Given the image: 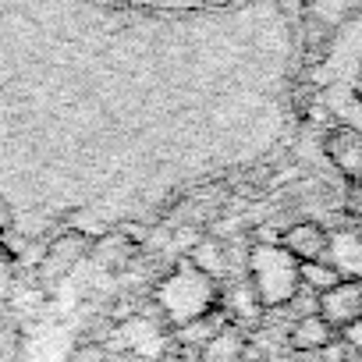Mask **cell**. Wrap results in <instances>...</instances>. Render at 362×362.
I'll list each match as a JSON object with an SVG mask.
<instances>
[{
  "mask_svg": "<svg viewBox=\"0 0 362 362\" xmlns=\"http://www.w3.org/2000/svg\"><path fill=\"white\" fill-rule=\"evenodd\" d=\"M224 252H228V249H224L217 238H203V242L192 249V256H189V259H192L206 277H214V281H217V277H224V274H228V256H224Z\"/></svg>",
  "mask_w": 362,
  "mask_h": 362,
  "instance_id": "cell-11",
  "label": "cell"
},
{
  "mask_svg": "<svg viewBox=\"0 0 362 362\" xmlns=\"http://www.w3.org/2000/svg\"><path fill=\"white\" fill-rule=\"evenodd\" d=\"M316 313L341 334L348 323L362 316V281H337L330 291L316 295Z\"/></svg>",
  "mask_w": 362,
  "mask_h": 362,
  "instance_id": "cell-3",
  "label": "cell"
},
{
  "mask_svg": "<svg viewBox=\"0 0 362 362\" xmlns=\"http://www.w3.org/2000/svg\"><path fill=\"white\" fill-rule=\"evenodd\" d=\"M337 337H341V341L348 344V351H355V355L362 358V316H358L355 323H348V327H344V330H341Z\"/></svg>",
  "mask_w": 362,
  "mask_h": 362,
  "instance_id": "cell-12",
  "label": "cell"
},
{
  "mask_svg": "<svg viewBox=\"0 0 362 362\" xmlns=\"http://www.w3.org/2000/svg\"><path fill=\"white\" fill-rule=\"evenodd\" d=\"M348 214L362 221V174L355 181H348Z\"/></svg>",
  "mask_w": 362,
  "mask_h": 362,
  "instance_id": "cell-13",
  "label": "cell"
},
{
  "mask_svg": "<svg viewBox=\"0 0 362 362\" xmlns=\"http://www.w3.org/2000/svg\"><path fill=\"white\" fill-rule=\"evenodd\" d=\"M298 281H302V291L323 295L344 277L337 274V267L330 259H313V263H298Z\"/></svg>",
  "mask_w": 362,
  "mask_h": 362,
  "instance_id": "cell-10",
  "label": "cell"
},
{
  "mask_svg": "<svg viewBox=\"0 0 362 362\" xmlns=\"http://www.w3.org/2000/svg\"><path fill=\"white\" fill-rule=\"evenodd\" d=\"M217 295H221V288H217L214 277H206L192 259H181L174 267V274L160 284L156 305H160V313L174 327H181V323H189V320L210 313L217 305Z\"/></svg>",
  "mask_w": 362,
  "mask_h": 362,
  "instance_id": "cell-1",
  "label": "cell"
},
{
  "mask_svg": "<svg viewBox=\"0 0 362 362\" xmlns=\"http://www.w3.org/2000/svg\"><path fill=\"white\" fill-rule=\"evenodd\" d=\"M277 245L284 252H291L298 263H313V259H327V249H330V231L320 224V221H298L291 228L281 231Z\"/></svg>",
  "mask_w": 362,
  "mask_h": 362,
  "instance_id": "cell-4",
  "label": "cell"
},
{
  "mask_svg": "<svg viewBox=\"0 0 362 362\" xmlns=\"http://www.w3.org/2000/svg\"><path fill=\"white\" fill-rule=\"evenodd\" d=\"M327 259L337 267L341 277L362 281V231H337V235H330Z\"/></svg>",
  "mask_w": 362,
  "mask_h": 362,
  "instance_id": "cell-8",
  "label": "cell"
},
{
  "mask_svg": "<svg viewBox=\"0 0 362 362\" xmlns=\"http://www.w3.org/2000/svg\"><path fill=\"white\" fill-rule=\"evenodd\" d=\"M245 348H249V341H245L242 327H238V323H228L210 344L199 348L196 362H242Z\"/></svg>",
  "mask_w": 362,
  "mask_h": 362,
  "instance_id": "cell-9",
  "label": "cell"
},
{
  "mask_svg": "<svg viewBox=\"0 0 362 362\" xmlns=\"http://www.w3.org/2000/svg\"><path fill=\"white\" fill-rule=\"evenodd\" d=\"M334 341H337V330H334L320 313L298 316V320L291 323V330H288V344H291L295 351H323V348H330Z\"/></svg>",
  "mask_w": 362,
  "mask_h": 362,
  "instance_id": "cell-7",
  "label": "cell"
},
{
  "mask_svg": "<svg viewBox=\"0 0 362 362\" xmlns=\"http://www.w3.org/2000/svg\"><path fill=\"white\" fill-rule=\"evenodd\" d=\"M93 249V242L86 238V235H78V231H64V235H57V242L47 249V256H43V267H40V277L43 281H61L71 267H78L82 263V256Z\"/></svg>",
  "mask_w": 362,
  "mask_h": 362,
  "instance_id": "cell-6",
  "label": "cell"
},
{
  "mask_svg": "<svg viewBox=\"0 0 362 362\" xmlns=\"http://www.w3.org/2000/svg\"><path fill=\"white\" fill-rule=\"evenodd\" d=\"M323 149H327V160H330L348 181H355V177L362 174V132H358V128H348V124L330 128L327 139H323Z\"/></svg>",
  "mask_w": 362,
  "mask_h": 362,
  "instance_id": "cell-5",
  "label": "cell"
},
{
  "mask_svg": "<svg viewBox=\"0 0 362 362\" xmlns=\"http://www.w3.org/2000/svg\"><path fill=\"white\" fill-rule=\"evenodd\" d=\"M249 284L263 309H284L302 288L298 259L291 252H284L277 242L256 245L252 259H249Z\"/></svg>",
  "mask_w": 362,
  "mask_h": 362,
  "instance_id": "cell-2",
  "label": "cell"
},
{
  "mask_svg": "<svg viewBox=\"0 0 362 362\" xmlns=\"http://www.w3.org/2000/svg\"><path fill=\"white\" fill-rule=\"evenodd\" d=\"M160 362H185V355H163Z\"/></svg>",
  "mask_w": 362,
  "mask_h": 362,
  "instance_id": "cell-14",
  "label": "cell"
}]
</instances>
